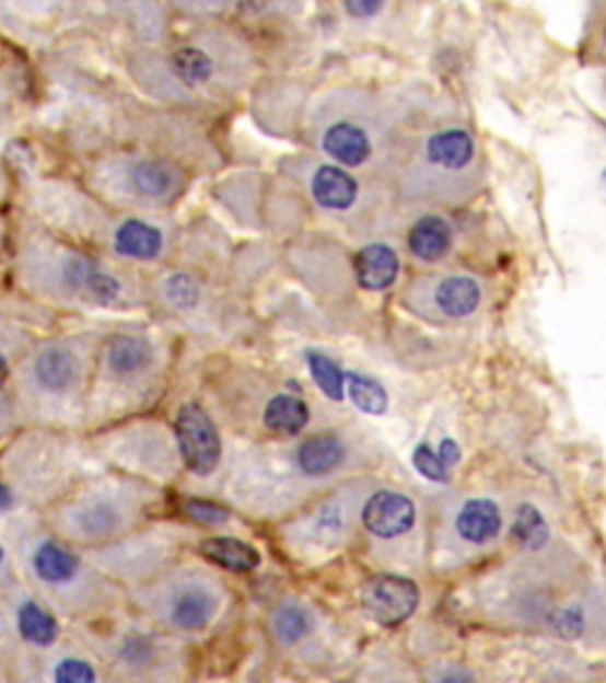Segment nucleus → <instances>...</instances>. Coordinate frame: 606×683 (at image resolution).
<instances>
[{
    "mask_svg": "<svg viewBox=\"0 0 606 683\" xmlns=\"http://www.w3.org/2000/svg\"><path fill=\"white\" fill-rule=\"evenodd\" d=\"M358 683H412V679L400 664L377 662L365 667V672Z\"/></svg>",
    "mask_w": 606,
    "mask_h": 683,
    "instance_id": "c85d7f7f",
    "label": "nucleus"
},
{
    "mask_svg": "<svg viewBox=\"0 0 606 683\" xmlns=\"http://www.w3.org/2000/svg\"><path fill=\"white\" fill-rule=\"evenodd\" d=\"M12 503H14V498H12L10 489L5 487V484H0V512H3V510H10V508H12Z\"/></svg>",
    "mask_w": 606,
    "mask_h": 683,
    "instance_id": "c9c22d12",
    "label": "nucleus"
},
{
    "mask_svg": "<svg viewBox=\"0 0 606 683\" xmlns=\"http://www.w3.org/2000/svg\"><path fill=\"white\" fill-rule=\"evenodd\" d=\"M164 299L178 311H190L199 304L201 288L190 274H173L164 282Z\"/></svg>",
    "mask_w": 606,
    "mask_h": 683,
    "instance_id": "bb28decb",
    "label": "nucleus"
},
{
    "mask_svg": "<svg viewBox=\"0 0 606 683\" xmlns=\"http://www.w3.org/2000/svg\"><path fill=\"white\" fill-rule=\"evenodd\" d=\"M219 46V43H215ZM215 46H205V43H187L171 55V71L185 89H209L213 83H233L240 85V79L230 77L223 67H249V55L240 43L219 57Z\"/></svg>",
    "mask_w": 606,
    "mask_h": 683,
    "instance_id": "6e6552de",
    "label": "nucleus"
},
{
    "mask_svg": "<svg viewBox=\"0 0 606 683\" xmlns=\"http://www.w3.org/2000/svg\"><path fill=\"white\" fill-rule=\"evenodd\" d=\"M412 119L415 107L403 95L346 85L315 100L308 136L327 162L388 183L415 138Z\"/></svg>",
    "mask_w": 606,
    "mask_h": 683,
    "instance_id": "f257e3e1",
    "label": "nucleus"
},
{
    "mask_svg": "<svg viewBox=\"0 0 606 683\" xmlns=\"http://www.w3.org/2000/svg\"><path fill=\"white\" fill-rule=\"evenodd\" d=\"M308 368L317 387H321L331 402H341L346 375L341 373L339 366L323 354H308Z\"/></svg>",
    "mask_w": 606,
    "mask_h": 683,
    "instance_id": "a878e982",
    "label": "nucleus"
},
{
    "mask_svg": "<svg viewBox=\"0 0 606 683\" xmlns=\"http://www.w3.org/2000/svg\"><path fill=\"white\" fill-rule=\"evenodd\" d=\"M176 439L185 465L190 467L195 475L205 477L219 467L223 453L221 435L215 430L209 413L197 402H187L178 410Z\"/></svg>",
    "mask_w": 606,
    "mask_h": 683,
    "instance_id": "1a4fd4ad",
    "label": "nucleus"
},
{
    "mask_svg": "<svg viewBox=\"0 0 606 683\" xmlns=\"http://www.w3.org/2000/svg\"><path fill=\"white\" fill-rule=\"evenodd\" d=\"M315 632L313 610L301 603H284L272 615V634L284 648L301 646Z\"/></svg>",
    "mask_w": 606,
    "mask_h": 683,
    "instance_id": "412c9836",
    "label": "nucleus"
},
{
    "mask_svg": "<svg viewBox=\"0 0 606 683\" xmlns=\"http://www.w3.org/2000/svg\"><path fill=\"white\" fill-rule=\"evenodd\" d=\"M353 274L363 290L384 292L400 276V256L386 242H368L353 256Z\"/></svg>",
    "mask_w": 606,
    "mask_h": 683,
    "instance_id": "f8f14e48",
    "label": "nucleus"
},
{
    "mask_svg": "<svg viewBox=\"0 0 606 683\" xmlns=\"http://www.w3.org/2000/svg\"><path fill=\"white\" fill-rule=\"evenodd\" d=\"M152 347L145 339L133 335H119L109 342L107 347V366L109 373L117 378H136L152 366Z\"/></svg>",
    "mask_w": 606,
    "mask_h": 683,
    "instance_id": "6ab92c4d",
    "label": "nucleus"
},
{
    "mask_svg": "<svg viewBox=\"0 0 606 683\" xmlns=\"http://www.w3.org/2000/svg\"><path fill=\"white\" fill-rule=\"evenodd\" d=\"M306 190L311 202L327 217L339 221L356 235H372L382 231L392 213V190L384 181L353 174L339 164L327 162L321 154H301L284 164Z\"/></svg>",
    "mask_w": 606,
    "mask_h": 683,
    "instance_id": "20e7f679",
    "label": "nucleus"
},
{
    "mask_svg": "<svg viewBox=\"0 0 606 683\" xmlns=\"http://www.w3.org/2000/svg\"><path fill=\"white\" fill-rule=\"evenodd\" d=\"M55 683H97V679L89 662L62 660L55 669Z\"/></svg>",
    "mask_w": 606,
    "mask_h": 683,
    "instance_id": "7c9ffc66",
    "label": "nucleus"
},
{
    "mask_svg": "<svg viewBox=\"0 0 606 683\" xmlns=\"http://www.w3.org/2000/svg\"><path fill=\"white\" fill-rule=\"evenodd\" d=\"M502 524L504 516L493 498L462 496L445 503L439 532L448 548L459 553H476L496 544Z\"/></svg>",
    "mask_w": 606,
    "mask_h": 683,
    "instance_id": "0eeeda50",
    "label": "nucleus"
},
{
    "mask_svg": "<svg viewBox=\"0 0 606 683\" xmlns=\"http://www.w3.org/2000/svg\"><path fill=\"white\" fill-rule=\"evenodd\" d=\"M545 551V548H543ZM536 558L512 567L502 583V615L528 626H538L567 640L583 638L593 629V607L573 569H559L557 555L533 553Z\"/></svg>",
    "mask_w": 606,
    "mask_h": 683,
    "instance_id": "7ed1b4c3",
    "label": "nucleus"
},
{
    "mask_svg": "<svg viewBox=\"0 0 606 683\" xmlns=\"http://www.w3.org/2000/svg\"><path fill=\"white\" fill-rule=\"evenodd\" d=\"M32 373L40 390L50 394H65L79 380V359L65 345H48L36 354Z\"/></svg>",
    "mask_w": 606,
    "mask_h": 683,
    "instance_id": "ddd939ff",
    "label": "nucleus"
},
{
    "mask_svg": "<svg viewBox=\"0 0 606 683\" xmlns=\"http://www.w3.org/2000/svg\"><path fill=\"white\" fill-rule=\"evenodd\" d=\"M453 250V228L439 213H427L408 233V252L422 264H439Z\"/></svg>",
    "mask_w": 606,
    "mask_h": 683,
    "instance_id": "2eb2a0df",
    "label": "nucleus"
},
{
    "mask_svg": "<svg viewBox=\"0 0 606 683\" xmlns=\"http://www.w3.org/2000/svg\"><path fill=\"white\" fill-rule=\"evenodd\" d=\"M8 375H10V366H8V361H5V356L0 354V382H5Z\"/></svg>",
    "mask_w": 606,
    "mask_h": 683,
    "instance_id": "e433bc0d",
    "label": "nucleus"
},
{
    "mask_svg": "<svg viewBox=\"0 0 606 683\" xmlns=\"http://www.w3.org/2000/svg\"><path fill=\"white\" fill-rule=\"evenodd\" d=\"M18 620H20V632L28 644L50 646L57 638V622L36 603H24L20 607Z\"/></svg>",
    "mask_w": 606,
    "mask_h": 683,
    "instance_id": "5701e85b",
    "label": "nucleus"
},
{
    "mask_svg": "<svg viewBox=\"0 0 606 683\" xmlns=\"http://www.w3.org/2000/svg\"><path fill=\"white\" fill-rule=\"evenodd\" d=\"M429 683H479V681H476V676L465 667L443 664L434 674H431Z\"/></svg>",
    "mask_w": 606,
    "mask_h": 683,
    "instance_id": "473e14b6",
    "label": "nucleus"
},
{
    "mask_svg": "<svg viewBox=\"0 0 606 683\" xmlns=\"http://www.w3.org/2000/svg\"><path fill=\"white\" fill-rule=\"evenodd\" d=\"M441 461L445 463V465H451V463H455L457 459H459V451H457V447H455V441H451V439H445L443 444H441Z\"/></svg>",
    "mask_w": 606,
    "mask_h": 683,
    "instance_id": "f704fd0d",
    "label": "nucleus"
},
{
    "mask_svg": "<svg viewBox=\"0 0 606 683\" xmlns=\"http://www.w3.org/2000/svg\"><path fill=\"white\" fill-rule=\"evenodd\" d=\"M363 605L370 620L382 626L406 622L420 605V591L406 577L384 575L372 579L363 591Z\"/></svg>",
    "mask_w": 606,
    "mask_h": 683,
    "instance_id": "9b49d317",
    "label": "nucleus"
},
{
    "mask_svg": "<svg viewBox=\"0 0 606 683\" xmlns=\"http://www.w3.org/2000/svg\"><path fill=\"white\" fill-rule=\"evenodd\" d=\"M417 520H420V510L412 498L394 489L372 491L360 506V522L365 532L382 544H394L410 536L417 530Z\"/></svg>",
    "mask_w": 606,
    "mask_h": 683,
    "instance_id": "9d476101",
    "label": "nucleus"
},
{
    "mask_svg": "<svg viewBox=\"0 0 606 683\" xmlns=\"http://www.w3.org/2000/svg\"><path fill=\"white\" fill-rule=\"evenodd\" d=\"M415 467L420 470V473L424 475V477H429V479H434V482H445L448 479V465H445L443 461H441V455L439 453H434L431 451L429 447H417V451H415Z\"/></svg>",
    "mask_w": 606,
    "mask_h": 683,
    "instance_id": "c756f323",
    "label": "nucleus"
},
{
    "mask_svg": "<svg viewBox=\"0 0 606 683\" xmlns=\"http://www.w3.org/2000/svg\"><path fill=\"white\" fill-rule=\"evenodd\" d=\"M34 569L43 581L62 583L77 575L79 560L74 553L53 544V541H46V544H40L38 551L34 553Z\"/></svg>",
    "mask_w": 606,
    "mask_h": 683,
    "instance_id": "4be33fe9",
    "label": "nucleus"
},
{
    "mask_svg": "<svg viewBox=\"0 0 606 683\" xmlns=\"http://www.w3.org/2000/svg\"><path fill=\"white\" fill-rule=\"evenodd\" d=\"M0 565H3V548H0Z\"/></svg>",
    "mask_w": 606,
    "mask_h": 683,
    "instance_id": "4c0bfd02",
    "label": "nucleus"
},
{
    "mask_svg": "<svg viewBox=\"0 0 606 683\" xmlns=\"http://www.w3.org/2000/svg\"><path fill=\"white\" fill-rule=\"evenodd\" d=\"M114 250L128 259L152 262L164 250V233L140 219H131L117 228L114 233Z\"/></svg>",
    "mask_w": 606,
    "mask_h": 683,
    "instance_id": "a211bd4d",
    "label": "nucleus"
},
{
    "mask_svg": "<svg viewBox=\"0 0 606 683\" xmlns=\"http://www.w3.org/2000/svg\"><path fill=\"white\" fill-rule=\"evenodd\" d=\"M131 178L133 190L140 197L148 199H166L180 188V171L166 160H159V157H145V160H138L131 166Z\"/></svg>",
    "mask_w": 606,
    "mask_h": 683,
    "instance_id": "dca6fc26",
    "label": "nucleus"
},
{
    "mask_svg": "<svg viewBox=\"0 0 606 683\" xmlns=\"http://www.w3.org/2000/svg\"><path fill=\"white\" fill-rule=\"evenodd\" d=\"M264 425L272 435L296 437L311 422V408L301 396L290 392H276L264 406Z\"/></svg>",
    "mask_w": 606,
    "mask_h": 683,
    "instance_id": "f3484780",
    "label": "nucleus"
},
{
    "mask_svg": "<svg viewBox=\"0 0 606 683\" xmlns=\"http://www.w3.org/2000/svg\"><path fill=\"white\" fill-rule=\"evenodd\" d=\"M187 516L201 524H223L228 520V510L215 503L193 498V501H187Z\"/></svg>",
    "mask_w": 606,
    "mask_h": 683,
    "instance_id": "2f4dec72",
    "label": "nucleus"
},
{
    "mask_svg": "<svg viewBox=\"0 0 606 683\" xmlns=\"http://www.w3.org/2000/svg\"><path fill=\"white\" fill-rule=\"evenodd\" d=\"M486 185L479 138L467 126H439L415 136L388 188L410 209H457L474 202Z\"/></svg>",
    "mask_w": 606,
    "mask_h": 683,
    "instance_id": "f03ea898",
    "label": "nucleus"
},
{
    "mask_svg": "<svg viewBox=\"0 0 606 683\" xmlns=\"http://www.w3.org/2000/svg\"><path fill=\"white\" fill-rule=\"evenodd\" d=\"M483 285L469 274H427L403 292V306L431 325H459L483 306Z\"/></svg>",
    "mask_w": 606,
    "mask_h": 683,
    "instance_id": "39448f33",
    "label": "nucleus"
},
{
    "mask_svg": "<svg viewBox=\"0 0 606 683\" xmlns=\"http://www.w3.org/2000/svg\"><path fill=\"white\" fill-rule=\"evenodd\" d=\"M117 520H119L117 510L107 503H95L91 508L81 510V516H79L81 526L91 534H109L114 526H117Z\"/></svg>",
    "mask_w": 606,
    "mask_h": 683,
    "instance_id": "cd10ccee",
    "label": "nucleus"
},
{
    "mask_svg": "<svg viewBox=\"0 0 606 683\" xmlns=\"http://www.w3.org/2000/svg\"><path fill=\"white\" fill-rule=\"evenodd\" d=\"M514 536L518 539V544L524 546V551L538 553L547 546L550 530H547V524L536 508L522 506L516 512V520H514Z\"/></svg>",
    "mask_w": 606,
    "mask_h": 683,
    "instance_id": "b1692460",
    "label": "nucleus"
},
{
    "mask_svg": "<svg viewBox=\"0 0 606 683\" xmlns=\"http://www.w3.org/2000/svg\"><path fill=\"white\" fill-rule=\"evenodd\" d=\"M219 605V591L209 587V583L195 581L173 598L171 620L185 632H199L215 617Z\"/></svg>",
    "mask_w": 606,
    "mask_h": 683,
    "instance_id": "4468645a",
    "label": "nucleus"
},
{
    "mask_svg": "<svg viewBox=\"0 0 606 683\" xmlns=\"http://www.w3.org/2000/svg\"><path fill=\"white\" fill-rule=\"evenodd\" d=\"M346 382H349V394L360 410L370 413V416H382V413H386L388 396L377 380L351 373Z\"/></svg>",
    "mask_w": 606,
    "mask_h": 683,
    "instance_id": "393cba45",
    "label": "nucleus"
},
{
    "mask_svg": "<svg viewBox=\"0 0 606 683\" xmlns=\"http://www.w3.org/2000/svg\"><path fill=\"white\" fill-rule=\"evenodd\" d=\"M365 482H349L341 489L323 498L311 512H306L294 526L292 539L306 553H329L346 544L356 520H360V506L365 501Z\"/></svg>",
    "mask_w": 606,
    "mask_h": 683,
    "instance_id": "423d86ee",
    "label": "nucleus"
},
{
    "mask_svg": "<svg viewBox=\"0 0 606 683\" xmlns=\"http://www.w3.org/2000/svg\"><path fill=\"white\" fill-rule=\"evenodd\" d=\"M201 555L213 565L233 569V572H252L261 563V555L249 544L233 536H213L201 544Z\"/></svg>",
    "mask_w": 606,
    "mask_h": 683,
    "instance_id": "aec40b11",
    "label": "nucleus"
},
{
    "mask_svg": "<svg viewBox=\"0 0 606 683\" xmlns=\"http://www.w3.org/2000/svg\"><path fill=\"white\" fill-rule=\"evenodd\" d=\"M382 8V3H368V0H363V3H346V12L356 14V18H368V14L380 12Z\"/></svg>",
    "mask_w": 606,
    "mask_h": 683,
    "instance_id": "72a5a7b5",
    "label": "nucleus"
}]
</instances>
